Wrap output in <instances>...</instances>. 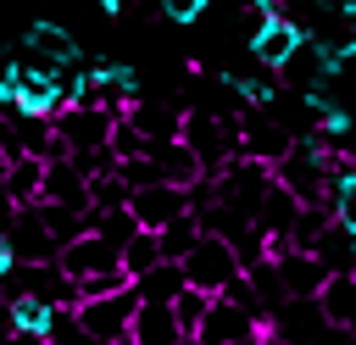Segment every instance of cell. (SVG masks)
I'll use <instances>...</instances> for the list:
<instances>
[{"label": "cell", "instance_id": "cell-1", "mask_svg": "<svg viewBox=\"0 0 356 345\" xmlns=\"http://www.w3.org/2000/svg\"><path fill=\"white\" fill-rule=\"evenodd\" d=\"M178 139H184V150L200 161V178H211L222 161L239 156V122L222 117V111H184Z\"/></svg>", "mask_w": 356, "mask_h": 345}, {"label": "cell", "instance_id": "cell-2", "mask_svg": "<svg viewBox=\"0 0 356 345\" xmlns=\"http://www.w3.org/2000/svg\"><path fill=\"white\" fill-rule=\"evenodd\" d=\"M328 156L334 150H323L317 139H295L267 172H273V184L278 189H289L300 206H323V178H328Z\"/></svg>", "mask_w": 356, "mask_h": 345}, {"label": "cell", "instance_id": "cell-3", "mask_svg": "<svg viewBox=\"0 0 356 345\" xmlns=\"http://www.w3.org/2000/svg\"><path fill=\"white\" fill-rule=\"evenodd\" d=\"M178 267H184V284H189V289H206V295H222V289L239 278V256H234V245L217 239V234H200V239L178 256Z\"/></svg>", "mask_w": 356, "mask_h": 345}, {"label": "cell", "instance_id": "cell-4", "mask_svg": "<svg viewBox=\"0 0 356 345\" xmlns=\"http://www.w3.org/2000/svg\"><path fill=\"white\" fill-rule=\"evenodd\" d=\"M256 334H261V323L245 306H234L228 295H211L206 312H200V323L189 328V345H250Z\"/></svg>", "mask_w": 356, "mask_h": 345}, {"label": "cell", "instance_id": "cell-5", "mask_svg": "<svg viewBox=\"0 0 356 345\" xmlns=\"http://www.w3.org/2000/svg\"><path fill=\"white\" fill-rule=\"evenodd\" d=\"M245 33H250V39H245V45H250V61H256V67H267V72H278V67L289 61V50L306 39V33H300V22H295V17H284V11L256 17Z\"/></svg>", "mask_w": 356, "mask_h": 345}, {"label": "cell", "instance_id": "cell-6", "mask_svg": "<svg viewBox=\"0 0 356 345\" xmlns=\"http://www.w3.org/2000/svg\"><path fill=\"white\" fill-rule=\"evenodd\" d=\"M134 284L128 289H117V295H100V300H72V323L83 328V334H95L100 345H111V339H122L128 334V317H134Z\"/></svg>", "mask_w": 356, "mask_h": 345}, {"label": "cell", "instance_id": "cell-7", "mask_svg": "<svg viewBox=\"0 0 356 345\" xmlns=\"http://www.w3.org/2000/svg\"><path fill=\"white\" fill-rule=\"evenodd\" d=\"M128 217H134V228H145V234H156V228H167L172 217H184L189 211V189H178V184H145V189H128Z\"/></svg>", "mask_w": 356, "mask_h": 345}, {"label": "cell", "instance_id": "cell-8", "mask_svg": "<svg viewBox=\"0 0 356 345\" xmlns=\"http://www.w3.org/2000/svg\"><path fill=\"white\" fill-rule=\"evenodd\" d=\"M6 239H11V250H17V262H22V267H44V262H56V250H61V245L44 234V223H39V211H33V206H17V211H11Z\"/></svg>", "mask_w": 356, "mask_h": 345}, {"label": "cell", "instance_id": "cell-9", "mask_svg": "<svg viewBox=\"0 0 356 345\" xmlns=\"http://www.w3.org/2000/svg\"><path fill=\"white\" fill-rule=\"evenodd\" d=\"M56 267H61V278H89V273H106V267H117V245H106L100 234H78V239H67L61 250H56Z\"/></svg>", "mask_w": 356, "mask_h": 345}, {"label": "cell", "instance_id": "cell-10", "mask_svg": "<svg viewBox=\"0 0 356 345\" xmlns=\"http://www.w3.org/2000/svg\"><path fill=\"white\" fill-rule=\"evenodd\" d=\"M273 267H278V284H284V295H300V300H312L317 289H323V278H328V267L312 256V250H278V256H267Z\"/></svg>", "mask_w": 356, "mask_h": 345}, {"label": "cell", "instance_id": "cell-11", "mask_svg": "<svg viewBox=\"0 0 356 345\" xmlns=\"http://www.w3.org/2000/svg\"><path fill=\"white\" fill-rule=\"evenodd\" d=\"M56 312H61V306H50V300H39V295H28V289H11V295H6V328H11L17 339H50Z\"/></svg>", "mask_w": 356, "mask_h": 345}, {"label": "cell", "instance_id": "cell-12", "mask_svg": "<svg viewBox=\"0 0 356 345\" xmlns=\"http://www.w3.org/2000/svg\"><path fill=\"white\" fill-rule=\"evenodd\" d=\"M312 300H317V312L334 334H356V278L350 273H328Z\"/></svg>", "mask_w": 356, "mask_h": 345}, {"label": "cell", "instance_id": "cell-13", "mask_svg": "<svg viewBox=\"0 0 356 345\" xmlns=\"http://www.w3.org/2000/svg\"><path fill=\"white\" fill-rule=\"evenodd\" d=\"M39 200H50V206H72V211H89V184L78 178V167H72L67 156H56V161H44V172H39Z\"/></svg>", "mask_w": 356, "mask_h": 345}, {"label": "cell", "instance_id": "cell-14", "mask_svg": "<svg viewBox=\"0 0 356 345\" xmlns=\"http://www.w3.org/2000/svg\"><path fill=\"white\" fill-rule=\"evenodd\" d=\"M128 339H134V345H189V334L178 328L172 306H150V300L134 306V317H128Z\"/></svg>", "mask_w": 356, "mask_h": 345}, {"label": "cell", "instance_id": "cell-15", "mask_svg": "<svg viewBox=\"0 0 356 345\" xmlns=\"http://www.w3.org/2000/svg\"><path fill=\"white\" fill-rule=\"evenodd\" d=\"M295 145V134L284 128V122H267V117H250L245 128H239V156H250V161H261V167H273L284 150Z\"/></svg>", "mask_w": 356, "mask_h": 345}, {"label": "cell", "instance_id": "cell-16", "mask_svg": "<svg viewBox=\"0 0 356 345\" xmlns=\"http://www.w3.org/2000/svg\"><path fill=\"white\" fill-rule=\"evenodd\" d=\"M22 45H28V50H39L44 61H56V67H72V61L83 56V50H78V39H72L61 22H44V17L22 28Z\"/></svg>", "mask_w": 356, "mask_h": 345}, {"label": "cell", "instance_id": "cell-17", "mask_svg": "<svg viewBox=\"0 0 356 345\" xmlns=\"http://www.w3.org/2000/svg\"><path fill=\"white\" fill-rule=\"evenodd\" d=\"M122 117H128L145 139H178V128H184V111L167 106V100H128Z\"/></svg>", "mask_w": 356, "mask_h": 345}, {"label": "cell", "instance_id": "cell-18", "mask_svg": "<svg viewBox=\"0 0 356 345\" xmlns=\"http://www.w3.org/2000/svg\"><path fill=\"white\" fill-rule=\"evenodd\" d=\"M312 256H317L328 273H350V267H356V228H345V223L328 217V228L312 239Z\"/></svg>", "mask_w": 356, "mask_h": 345}, {"label": "cell", "instance_id": "cell-19", "mask_svg": "<svg viewBox=\"0 0 356 345\" xmlns=\"http://www.w3.org/2000/svg\"><path fill=\"white\" fill-rule=\"evenodd\" d=\"M184 289V267L178 262H156L134 278V300H150V306H172V295Z\"/></svg>", "mask_w": 356, "mask_h": 345}, {"label": "cell", "instance_id": "cell-20", "mask_svg": "<svg viewBox=\"0 0 356 345\" xmlns=\"http://www.w3.org/2000/svg\"><path fill=\"white\" fill-rule=\"evenodd\" d=\"M161 262V245H156V234H145V228H134L122 245H117V267L128 273V284L145 273V267H156Z\"/></svg>", "mask_w": 356, "mask_h": 345}, {"label": "cell", "instance_id": "cell-21", "mask_svg": "<svg viewBox=\"0 0 356 345\" xmlns=\"http://www.w3.org/2000/svg\"><path fill=\"white\" fill-rule=\"evenodd\" d=\"M200 239V223H195V211H184V217H172L167 228H156V245H161V262H178L189 245Z\"/></svg>", "mask_w": 356, "mask_h": 345}, {"label": "cell", "instance_id": "cell-22", "mask_svg": "<svg viewBox=\"0 0 356 345\" xmlns=\"http://www.w3.org/2000/svg\"><path fill=\"white\" fill-rule=\"evenodd\" d=\"M89 234H100L106 245H122V239L134 234V217H128V206H111V211H89Z\"/></svg>", "mask_w": 356, "mask_h": 345}, {"label": "cell", "instance_id": "cell-23", "mask_svg": "<svg viewBox=\"0 0 356 345\" xmlns=\"http://www.w3.org/2000/svg\"><path fill=\"white\" fill-rule=\"evenodd\" d=\"M122 200H128V189H122V178H117V172L89 178V211H111V206H122Z\"/></svg>", "mask_w": 356, "mask_h": 345}, {"label": "cell", "instance_id": "cell-24", "mask_svg": "<svg viewBox=\"0 0 356 345\" xmlns=\"http://www.w3.org/2000/svg\"><path fill=\"white\" fill-rule=\"evenodd\" d=\"M206 300H211V295H206V289H189V284H184V289L172 295V317H178V328H184V334H189V328L200 323V312H206Z\"/></svg>", "mask_w": 356, "mask_h": 345}, {"label": "cell", "instance_id": "cell-25", "mask_svg": "<svg viewBox=\"0 0 356 345\" xmlns=\"http://www.w3.org/2000/svg\"><path fill=\"white\" fill-rule=\"evenodd\" d=\"M50 345H100V339L83 334V328L72 323V306H67V312H56V323H50Z\"/></svg>", "mask_w": 356, "mask_h": 345}, {"label": "cell", "instance_id": "cell-26", "mask_svg": "<svg viewBox=\"0 0 356 345\" xmlns=\"http://www.w3.org/2000/svg\"><path fill=\"white\" fill-rule=\"evenodd\" d=\"M161 17L167 22H200L206 17V0H161Z\"/></svg>", "mask_w": 356, "mask_h": 345}, {"label": "cell", "instance_id": "cell-27", "mask_svg": "<svg viewBox=\"0 0 356 345\" xmlns=\"http://www.w3.org/2000/svg\"><path fill=\"white\" fill-rule=\"evenodd\" d=\"M111 345H134V339H128V334H122V339H111Z\"/></svg>", "mask_w": 356, "mask_h": 345}, {"label": "cell", "instance_id": "cell-28", "mask_svg": "<svg viewBox=\"0 0 356 345\" xmlns=\"http://www.w3.org/2000/svg\"><path fill=\"white\" fill-rule=\"evenodd\" d=\"M350 278H356V267H350Z\"/></svg>", "mask_w": 356, "mask_h": 345}, {"label": "cell", "instance_id": "cell-29", "mask_svg": "<svg viewBox=\"0 0 356 345\" xmlns=\"http://www.w3.org/2000/svg\"><path fill=\"white\" fill-rule=\"evenodd\" d=\"M350 345H356V334H350Z\"/></svg>", "mask_w": 356, "mask_h": 345}]
</instances>
